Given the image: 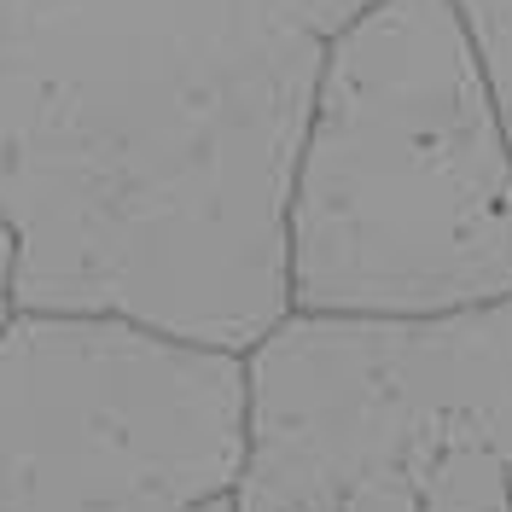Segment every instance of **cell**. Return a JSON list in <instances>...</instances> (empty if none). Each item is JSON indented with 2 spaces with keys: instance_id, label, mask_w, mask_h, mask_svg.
Returning a JSON list of instances; mask_svg holds the SVG:
<instances>
[{
  "instance_id": "277c9868",
  "label": "cell",
  "mask_w": 512,
  "mask_h": 512,
  "mask_svg": "<svg viewBox=\"0 0 512 512\" xmlns=\"http://www.w3.org/2000/svg\"><path fill=\"white\" fill-rule=\"evenodd\" d=\"M245 350L117 309L0 326V512H239Z\"/></svg>"
},
{
  "instance_id": "6da1fadb",
  "label": "cell",
  "mask_w": 512,
  "mask_h": 512,
  "mask_svg": "<svg viewBox=\"0 0 512 512\" xmlns=\"http://www.w3.org/2000/svg\"><path fill=\"white\" fill-rule=\"evenodd\" d=\"M373 0H0L18 309L251 350L291 315L286 192L338 30Z\"/></svg>"
},
{
  "instance_id": "8992f818",
  "label": "cell",
  "mask_w": 512,
  "mask_h": 512,
  "mask_svg": "<svg viewBox=\"0 0 512 512\" xmlns=\"http://www.w3.org/2000/svg\"><path fill=\"white\" fill-rule=\"evenodd\" d=\"M12 268H18V245H12V233H6V222H0V326H6L12 309H18V303H12Z\"/></svg>"
},
{
  "instance_id": "3957f363",
  "label": "cell",
  "mask_w": 512,
  "mask_h": 512,
  "mask_svg": "<svg viewBox=\"0 0 512 512\" xmlns=\"http://www.w3.org/2000/svg\"><path fill=\"white\" fill-rule=\"evenodd\" d=\"M239 512H512V297L297 315L251 350Z\"/></svg>"
},
{
  "instance_id": "5b68a950",
  "label": "cell",
  "mask_w": 512,
  "mask_h": 512,
  "mask_svg": "<svg viewBox=\"0 0 512 512\" xmlns=\"http://www.w3.org/2000/svg\"><path fill=\"white\" fill-rule=\"evenodd\" d=\"M460 12H466L472 35H478L489 76L501 88V105H507V123H512V0H460Z\"/></svg>"
},
{
  "instance_id": "7a4b0ae2",
  "label": "cell",
  "mask_w": 512,
  "mask_h": 512,
  "mask_svg": "<svg viewBox=\"0 0 512 512\" xmlns=\"http://www.w3.org/2000/svg\"><path fill=\"white\" fill-rule=\"evenodd\" d=\"M297 315L512 297V123L460 0H373L326 47L286 192Z\"/></svg>"
}]
</instances>
